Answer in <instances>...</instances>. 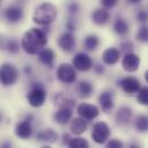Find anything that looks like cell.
<instances>
[{
    "label": "cell",
    "instance_id": "37",
    "mask_svg": "<svg viewBox=\"0 0 148 148\" xmlns=\"http://www.w3.org/2000/svg\"><path fill=\"white\" fill-rule=\"evenodd\" d=\"M66 29H67V31L68 32H74L75 30H76V23H75L74 20H68L67 22H66Z\"/></svg>",
    "mask_w": 148,
    "mask_h": 148
},
{
    "label": "cell",
    "instance_id": "34",
    "mask_svg": "<svg viewBox=\"0 0 148 148\" xmlns=\"http://www.w3.org/2000/svg\"><path fill=\"white\" fill-rule=\"evenodd\" d=\"M79 3L77 2V1H70V2H68V5H67V10H68V13L69 14H71V15H76L78 12H79Z\"/></svg>",
    "mask_w": 148,
    "mask_h": 148
},
{
    "label": "cell",
    "instance_id": "40",
    "mask_svg": "<svg viewBox=\"0 0 148 148\" xmlns=\"http://www.w3.org/2000/svg\"><path fill=\"white\" fill-rule=\"evenodd\" d=\"M24 73H25V75H31V73H32V68L30 67V66H27V67H24Z\"/></svg>",
    "mask_w": 148,
    "mask_h": 148
},
{
    "label": "cell",
    "instance_id": "45",
    "mask_svg": "<svg viewBox=\"0 0 148 148\" xmlns=\"http://www.w3.org/2000/svg\"><path fill=\"white\" fill-rule=\"evenodd\" d=\"M1 1H2V0H0V5H1Z\"/></svg>",
    "mask_w": 148,
    "mask_h": 148
},
{
    "label": "cell",
    "instance_id": "32",
    "mask_svg": "<svg viewBox=\"0 0 148 148\" xmlns=\"http://www.w3.org/2000/svg\"><path fill=\"white\" fill-rule=\"evenodd\" d=\"M136 18L139 23H141V25L148 24V10L144 9V8H140L136 14Z\"/></svg>",
    "mask_w": 148,
    "mask_h": 148
},
{
    "label": "cell",
    "instance_id": "33",
    "mask_svg": "<svg viewBox=\"0 0 148 148\" xmlns=\"http://www.w3.org/2000/svg\"><path fill=\"white\" fill-rule=\"evenodd\" d=\"M106 148H125V146H124V143L122 140L112 138V139H109L107 141Z\"/></svg>",
    "mask_w": 148,
    "mask_h": 148
},
{
    "label": "cell",
    "instance_id": "21",
    "mask_svg": "<svg viewBox=\"0 0 148 148\" xmlns=\"http://www.w3.org/2000/svg\"><path fill=\"white\" fill-rule=\"evenodd\" d=\"M38 55V60L41 64H44L45 67H48V68H52L53 64H54V61H55V52L49 48V47H45L42 48Z\"/></svg>",
    "mask_w": 148,
    "mask_h": 148
},
{
    "label": "cell",
    "instance_id": "22",
    "mask_svg": "<svg viewBox=\"0 0 148 148\" xmlns=\"http://www.w3.org/2000/svg\"><path fill=\"white\" fill-rule=\"evenodd\" d=\"M69 129H70V132L73 134L80 137L87 130V122L85 119L80 118V117H75V118L71 119V122H70Z\"/></svg>",
    "mask_w": 148,
    "mask_h": 148
},
{
    "label": "cell",
    "instance_id": "36",
    "mask_svg": "<svg viewBox=\"0 0 148 148\" xmlns=\"http://www.w3.org/2000/svg\"><path fill=\"white\" fill-rule=\"evenodd\" d=\"M93 71H94V74L95 75H103L105 74V66L103 64H101V63H98V64H94L93 66Z\"/></svg>",
    "mask_w": 148,
    "mask_h": 148
},
{
    "label": "cell",
    "instance_id": "17",
    "mask_svg": "<svg viewBox=\"0 0 148 148\" xmlns=\"http://www.w3.org/2000/svg\"><path fill=\"white\" fill-rule=\"evenodd\" d=\"M53 102L55 106H58V108H71L73 109L76 105V100L74 98L64 92L55 93L53 97Z\"/></svg>",
    "mask_w": 148,
    "mask_h": 148
},
{
    "label": "cell",
    "instance_id": "23",
    "mask_svg": "<svg viewBox=\"0 0 148 148\" xmlns=\"http://www.w3.org/2000/svg\"><path fill=\"white\" fill-rule=\"evenodd\" d=\"M112 31L119 37H125L130 31V24L125 18L117 17L112 23Z\"/></svg>",
    "mask_w": 148,
    "mask_h": 148
},
{
    "label": "cell",
    "instance_id": "16",
    "mask_svg": "<svg viewBox=\"0 0 148 148\" xmlns=\"http://www.w3.org/2000/svg\"><path fill=\"white\" fill-rule=\"evenodd\" d=\"M5 18L7 20V22L9 23H17L20 21H22L23 16H24V10L21 6H17V5H12V6H8L6 9H5Z\"/></svg>",
    "mask_w": 148,
    "mask_h": 148
},
{
    "label": "cell",
    "instance_id": "38",
    "mask_svg": "<svg viewBox=\"0 0 148 148\" xmlns=\"http://www.w3.org/2000/svg\"><path fill=\"white\" fill-rule=\"evenodd\" d=\"M71 137H70V134L69 133H63L62 134V144L63 145H66V146H68L69 145V143L71 141Z\"/></svg>",
    "mask_w": 148,
    "mask_h": 148
},
{
    "label": "cell",
    "instance_id": "6",
    "mask_svg": "<svg viewBox=\"0 0 148 148\" xmlns=\"http://www.w3.org/2000/svg\"><path fill=\"white\" fill-rule=\"evenodd\" d=\"M56 78L62 84H74L77 80V70L71 63H61L56 69Z\"/></svg>",
    "mask_w": 148,
    "mask_h": 148
},
{
    "label": "cell",
    "instance_id": "11",
    "mask_svg": "<svg viewBox=\"0 0 148 148\" xmlns=\"http://www.w3.org/2000/svg\"><path fill=\"white\" fill-rule=\"evenodd\" d=\"M98 102L100 106V110L102 112L108 114L114 109L115 106V100H114V92L111 90H103L99 97H98Z\"/></svg>",
    "mask_w": 148,
    "mask_h": 148
},
{
    "label": "cell",
    "instance_id": "27",
    "mask_svg": "<svg viewBox=\"0 0 148 148\" xmlns=\"http://www.w3.org/2000/svg\"><path fill=\"white\" fill-rule=\"evenodd\" d=\"M68 148H90V144L85 138L82 137H75L69 143Z\"/></svg>",
    "mask_w": 148,
    "mask_h": 148
},
{
    "label": "cell",
    "instance_id": "42",
    "mask_svg": "<svg viewBox=\"0 0 148 148\" xmlns=\"http://www.w3.org/2000/svg\"><path fill=\"white\" fill-rule=\"evenodd\" d=\"M145 80H146V83L148 84V69L145 71Z\"/></svg>",
    "mask_w": 148,
    "mask_h": 148
},
{
    "label": "cell",
    "instance_id": "4",
    "mask_svg": "<svg viewBox=\"0 0 148 148\" xmlns=\"http://www.w3.org/2000/svg\"><path fill=\"white\" fill-rule=\"evenodd\" d=\"M18 70L10 62H3L0 64V85L2 86H13L18 80Z\"/></svg>",
    "mask_w": 148,
    "mask_h": 148
},
{
    "label": "cell",
    "instance_id": "13",
    "mask_svg": "<svg viewBox=\"0 0 148 148\" xmlns=\"http://www.w3.org/2000/svg\"><path fill=\"white\" fill-rule=\"evenodd\" d=\"M58 46L64 53H71L76 47V38L73 32L64 31L58 38Z\"/></svg>",
    "mask_w": 148,
    "mask_h": 148
},
{
    "label": "cell",
    "instance_id": "18",
    "mask_svg": "<svg viewBox=\"0 0 148 148\" xmlns=\"http://www.w3.org/2000/svg\"><path fill=\"white\" fill-rule=\"evenodd\" d=\"M36 138H37L38 141H42L46 145H51V144H55L59 140V133L54 129L47 127V129L39 131Z\"/></svg>",
    "mask_w": 148,
    "mask_h": 148
},
{
    "label": "cell",
    "instance_id": "10",
    "mask_svg": "<svg viewBox=\"0 0 148 148\" xmlns=\"http://www.w3.org/2000/svg\"><path fill=\"white\" fill-rule=\"evenodd\" d=\"M15 136L22 140H28L32 137L34 134V127H32V122L28 121L27 118L20 121L15 125Z\"/></svg>",
    "mask_w": 148,
    "mask_h": 148
},
{
    "label": "cell",
    "instance_id": "8",
    "mask_svg": "<svg viewBox=\"0 0 148 148\" xmlns=\"http://www.w3.org/2000/svg\"><path fill=\"white\" fill-rule=\"evenodd\" d=\"M71 64L74 66L76 70L82 71V73H86L91 70L94 66L92 58L87 53H84V52H78L77 54H75Z\"/></svg>",
    "mask_w": 148,
    "mask_h": 148
},
{
    "label": "cell",
    "instance_id": "31",
    "mask_svg": "<svg viewBox=\"0 0 148 148\" xmlns=\"http://www.w3.org/2000/svg\"><path fill=\"white\" fill-rule=\"evenodd\" d=\"M134 49V45L131 40H123L121 44H119V52L121 53H124V54H127V53H132Z\"/></svg>",
    "mask_w": 148,
    "mask_h": 148
},
{
    "label": "cell",
    "instance_id": "35",
    "mask_svg": "<svg viewBox=\"0 0 148 148\" xmlns=\"http://www.w3.org/2000/svg\"><path fill=\"white\" fill-rule=\"evenodd\" d=\"M118 1H119V0H100V3H101V6H102V8L109 10V9H112L114 7L117 6Z\"/></svg>",
    "mask_w": 148,
    "mask_h": 148
},
{
    "label": "cell",
    "instance_id": "26",
    "mask_svg": "<svg viewBox=\"0 0 148 148\" xmlns=\"http://www.w3.org/2000/svg\"><path fill=\"white\" fill-rule=\"evenodd\" d=\"M83 45H84L85 49H87V51H95L100 45V39L97 35L90 34V35H87L86 37L84 38Z\"/></svg>",
    "mask_w": 148,
    "mask_h": 148
},
{
    "label": "cell",
    "instance_id": "20",
    "mask_svg": "<svg viewBox=\"0 0 148 148\" xmlns=\"http://www.w3.org/2000/svg\"><path fill=\"white\" fill-rule=\"evenodd\" d=\"M91 18H92V22L97 25H106L110 21V14L107 9L101 7V8L94 9L92 12Z\"/></svg>",
    "mask_w": 148,
    "mask_h": 148
},
{
    "label": "cell",
    "instance_id": "15",
    "mask_svg": "<svg viewBox=\"0 0 148 148\" xmlns=\"http://www.w3.org/2000/svg\"><path fill=\"white\" fill-rule=\"evenodd\" d=\"M101 60H102V63L105 66L112 67V66H115V64H117L119 62V60H121V52L116 47H108V48H106L102 52Z\"/></svg>",
    "mask_w": 148,
    "mask_h": 148
},
{
    "label": "cell",
    "instance_id": "25",
    "mask_svg": "<svg viewBox=\"0 0 148 148\" xmlns=\"http://www.w3.org/2000/svg\"><path fill=\"white\" fill-rule=\"evenodd\" d=\"M133 125L137 132L139 133H147L148 132V115L139 114L133 119Z\"/></svg>",
    "mask_w": 148,
    "mask_h": 148
},
{
    "label": "cell",
    "instance_id": "5",
    "mask_svg": "<svg viewBox=\"0 0 148 148\" xmlns=\"http://www.w3.org/2000/svg\"><path fill=\"white\" fill-rule=\"evenodd\" d=\"M110 127L106 122H97L93 124L92 126V132H91V137L93 139V141L98 145H103L109 140L110 137Z\"/></svg>",
    "mask_w": 148,
    "mask_h": 148
},
{
    "label": "cell",
    "instance_id": "3",
    "mask_svg": "<svg viewBox=\"0 0 148 148\" xmlns=\"http://www.w3.org/2000/svg\"><path fill=\"white\" fill-rule=\"evenodd\" d=\"M47 98L46 90L40 82L31 83L30 91L27 94V101L32 108H40L45 105Z\"/></svg>",
    "mask_w": 148,
    "mask_h": 148
},
{
    "label": "cell",
    "instance_id": "28",
    "mask_svg": "<svg viewBox=\"0 0 148 148\" xmlns=\"http://www.w3.org/2000/svg\"><path fill=\"white\" fill-rule=\"evenodd\" d=\"M137 101L141 106H148V86H141L139 92L136 94Z\"/></svg>",
    "mask_w": 148,
    "mask_h": 148
},
{
    "label": "cell",
    "instance_id": "1",
    "mask_svg": "<svg viewBox=\"0 0 148 148\" xmlns=\"http://www.w3.org/2000/svg\"><path fill=\"white\" fill-rule=\"evenodd\" d=\"M48 42V36L45 29L31 28L25 31L21 39V48L29 55H36Z\"/></svg>",
    "mask_w": 148,
    "mask_h": 148
},
{
    "label": "cell",
    "instance_id": "14",
    "mask_svg": "<svg viewBox=\"0 0 148 148\" xmlns=\"http://www.w3.org/2000/svg\"><path fill=\"white\" fill-rule=\"evenodd\" d=\"M133 121V111L127 106L119 107L115 114V123L118 126H127Z\"/></svg>",
    "mask_w": 148,
    "mask_h": 148
},
{
    "label": "cell",
    "instance_id": "9",
    "mask_svg": "<svg viewBox=\"0 0 148 148\" xmlns=\"http://www.w3.org/2000/svg\"><path fill=\"white\" fill-rule=\"evenodd\" d=\"M118 85L122 88V91L129 95H134L139 92L141 85L140 80L133 76H125L118 80Z\"/></svg>",
    "mask_w": 148,
    "mask_h": 148
},
{
    "label": "cell",
    "instance_id": "2",
    "mask_svg": "<svg viewBox=\"0 0 148 148\" xmlns=\"http://www.w3.org/2000/svg\"><path fill=\"white\" fill-rule=\"evenodd\" d=\"M58 17V7L52 2H42L38 5L34 12L32 21L39 27L51 25Z\"/></svg>",
    "mask_w": 148,
    "mask_h": 148
},
{
    "label": "cell",
    "instance_id": "41",
    "mask_svg": "<svg viewBox=\"0 0 148 148\" xmlns=\"http://www.w3.org/2000/svg\"><path fill=\"white\" fill-rule=\"evenodd\" d=\"M129 3H131V5H138V3H140L143 0H126Z\"/></svg>",
    "mask_w": 148,
    "mask_h": 148
},
{
    "label": "cell",
    "instance_id": "46",
    "mask_svg": "<svg viewBox=\"0 0 148 148\" xmlns=\"http://www.w3.org/2000/svg\"><path fill=\"white\" fill-rule=\"evenodd\" d=\"M1 148H2V147H1Z\"/></svg>",
    "mask_w": 148,
    "mask_h": 148
},
{
    "label": "cell",
    "instance_id": "44",
    "mask_svg": "<svg viewBox=\"0 0 148 148\" xmlns=\"http://www.w3.org/2000/svg\"><path fill=\"white\" fill-rule=\"evenodd\" d=\"M0 122H2V115H1V112H0Z\"/></svg>",
    "mask_w": 148,
    "mask_h": 148
},
{
    "label": "cell",
    "instance_id": "19",
    "mask_svg": "<svg viewBox=\"0 0 148 148\" xmlns=\"http://www.w3.org/2000/svg\"><path fill=\"white\" fill-rule=\"evenodd\" d=\"M74 111L71 108H58V110L54 112L53 119L55 123L60 125H66L71 122Z\"/></svg>",
    "mask_w": 148,
    "mask_h": 148
},
{
    "label": "cell",
    "instance_id": "39",
    "mask_svg": "<svg viewBox=\"0 0 148 148\" xmlns=\"http://www.w3.org/2000/svg\"><path fill=\"white\" fill-rule=\"evenodd\" d=\"M127 148H143L141 147V145L139 144V143H137V141H131V143H129V145H127Z\"/></svg>",
    "mask_w": 148,
    "mask_h": 148
},
{
    "label": "cell",
    "instance_id": "12",
    "mask_svg": "<svg viewBox=\"0 0 148 148\" xmlns=\"http://www.w3.org/2000/svg\"><path fill=\"white\" fill-rule=\"evenodd\" d=\"M140 63H141L140 56L133 52L124 54V56L122 59V68L126 73H136L139 69Z\"/></svg>",
    "mask_w": 148,
    "mask_h": 148
},
{
    "label": "cell",
    "instance_id": "24",
    "mask_svg": "<svg viewBox=\"0 0 148 148\" xmlns=\"http://www.w3.org/2000/svg\"><path fill=\"white\" fill-rule=\"evenodd\" d=\"M76 92L77 94L83 98V99H87L92 95V93L94 92V86L91 82L88 80H80L78 84H77V87H76Z\"/></svg>",
    "mask_w": 148,
    "mask_h": 148
},
{
    "label": "cell",
    "instance_id": "30",
    "mask_svg": "<svg viewBox=\"0 0 148 148\" xmlns=\"http://www.w3.org/2000/svg\"><path fill=\"white\" fill-rule=\"evenodd\" d=\"M5 48L10 53V54H16L20 52V48H21V45L18 44L17 40L15 39H9L7 40L6 45H5Z\"/></svg>",
    "mask_w": 148,
    "mask_h": 148
},
{
    "label": "cell",
    "instance_id": "29",
    "mask_svg": "<svg viewBox=\"0 0 148 148\" xmlns=\"http://www.w3.org/2000/svg\"><path fill=\"white\" fill-rule=\"evenodd\" d=\"M136 38L139 42H143V44H148V24H143L137 34H136Z\"/></svg>",
    "mask_w": 148,
    "mask_h": 148
},
{
    "label": "cell",
    "instance_id": "43",
    "mask_svg": "<svg viewBox=\"0 0 148 148\" xmlns=\"http://www.w3.org/2000/svg\"><path fill=\"white\" fill-rule=\"evenodd\" d=\"M40 148H52V147H51L49 145H44V146H41Z\"/></svg>",
    "mask_w": 148,
    "mask_h": 148
},
{
    "label": "cell",
    "instance_id": "7",
    "mask_svg": "<svg viewBox=\"0 0 148 148\" xmlns=\"http://www.w3.org/2000/svg\"><path fill=\"white\" fill-rule=\"evenodd\" d=\"M76 112H77L78 117L85 119L86 122H90V121H93V119L99 117L100 108L98 106H95V105H92V103L82 102L80 105L77 106Z\"/></svg>",
    "mask_w": 148,
    "mask_h": 148
}]
</instances>
